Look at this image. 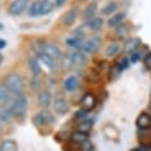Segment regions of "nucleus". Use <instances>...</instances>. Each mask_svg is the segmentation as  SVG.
Masks as SVG:
<instances>
[{"mask_svg":"<svg viewBox=\"0 0 151 151\" xmlns=\"http://www.w3.org/2000/svg\"><path fill=\"white\" fill-rule=\"evenodd\" d=\"M87 61H88L87 55H85V53L80 51L67 53L63 58V65H64V68L66 70H70L73 66H84L87 64Z\"/></svg>","mask_w":151,"mask_h":151,"instance_id":"3","label":"nucleus"},{"mask_svg":"<svg viewBox=\"0 0 151 151\" xmlns=\"http://www.w3.org/2000/svg\"><path fill=\"white\" fill-rule=\"evenodd\" d=\"M33 48L34 51L38 53H44L48 57H51L52 59H58L61 57V50L59 48L58 45L52 44V42H45V41H38L33 44Z\"/></svg>","mask_w":151,"mask_h":151,"instance_id":"2","label":"nucleus"},{"mask_svg":"<svg viewBox=\"0 0 151 151\" xmlns=\"http://www.w3.org/2000/svg\"><path fill=\"white\" fill-rule=\"evenodd\" d=\"M0 133H1V126H0Z\"/></svg>","mask_w":151,"mask_h":151,"instance_id":"45","label":"nucleus"},{"mask_svg":"<svg viewBox=\"0 0 151 151\" xmlns=\"http://www.w3.org/2000/svg\"><path fill=\"white\" fill-rule=\"evenodd\" d=\"M92 127V120L91 119H83V122L79 123L78 125V131H81V132H85L87 133Z\"/></svg>","mask_w":151,"mask_h":151,"instance_id":"28","label":"nucleus"},{"mask_svg":"<svg viewBox=\"0 0 151 151\" xmlns=\"http://www.w3.org/2000/svg\"><path fill=\"white\" fill-rule=\"evenodd\" d=\"M2 61H4V55H2L1 53H0V65L2 64Z\"/></svg>","mask_w":151,"mask_h":151,"instance_id":"42","label":"nucleus"},{"mask_svg":"<svg viewBox=\"0 0 151 151\" xmlns=\"http://www.w3.org/2000/svg\"><path fill=\"white\" fill-rule=\"evenodd\" d=\"M137 126L139 129H149L151 127V116L143 112L137 118Z\"/></svg>","mask_w":151,"mask_h":151,"instance_id":"16","label":"nucleus"},{"mask_svg":"<svg viewBox=\"0 0 151 151\" xmlns=\"http://www.w3.org/2000/svg\"><path fill=\"white\" fill-rule=\"evenodd\" d=\"M28 0H13L8 7V13L11 15H19L24 12L27 6Z\"/></svg>","mask_w":151,"mask_h":151,"instance_id":"10","label":"nucleus"},{"mask_svg":"<svg viewBox=\"0 0 151 151\" xmlns=\"http://www.w3.org/2000/svg\"><path fill=\"white\" fill-rule=\"evenodd\" d=\"M0 151H18V145L13 139H6L0 144Z\"/></svg>","mask_w":151,"mask_h":151,"instance_id":"24","label":"nucleus"},{"mask_svg":"<svg viewBox=\"0 0 151 151\" xmlns=\"http://www.w3.org/2000/svg\"><path fill=\"white\" fill-rule=\"evenodd\" d=\"M86 114H87V112H86L85 110H83V109H81V110H79V111L77 112L76 117H77V118H84Z\"/></svg>","mask_w":151,"mask_h":151,"instance_id":"38","label":"nucleus"},{"mask_svg":"<svg viewBox=\"0 0 151 151\" xmlns=\"http://www.w3.org/2000/svg\"><path fill=\"white\" fill-rule=\"evenodd\" d=\"M116 8H117V4H116L114 1H110V2H107V4L103 7L101 13L105 14V15H109V14H112V13L116 11Z\"/></svg>","mask_w":151,"mask_h":151,"instance_id":"29","label":"nucleus"},{"mask_svg":"<svg viewBox=\"0 0 151 151\" xmlns=\"http://www.w3.org/2000/svg\"><path fill=\"white\" fill-rule=\"evenodd\" d=\"M40 86H41V80H40V78H39V77H33L32 80H31V87H32V90L37 91V90L40 88Z\"/></svg>","mask_w":151,"mask_h":151,"instance_id":"32","label":"nucleus"},{"mask_svg":"<svg viewBox=\"0 0 151 151\" xmlns=\"http://www.w3.org/2000/svg\"><path fill=\"white\" fill-rule=\"evenodd\" d=\"M149 107H150V110H151V104H150V105H149Z\"/></svg>","mask_w":151,"mask_h":151,"instance_id":"44","label":"nucleus"},{"mask_svg":"<svg viewBox=\"0 0 151 151\" xmlns=\"http://www.w3.org/2000/svg\"><path fill=\"white\" fill-rule=\"evenodd\" d=\"M28 66H29L31 72L33 73V77H39V74L41 73V66L37 57H31L28 59Z\"/></svg>","mask_w":151,"mask_h":151,"instance_id":"15","label":"nucleus"},{"mask_svg":"<svg viewBox=\"0 0 151 151\" xmlns=\"http://www.w3.org/2000/svg\"><path fill=\"white\" fill-rule=\"evenodd\" d=\"M70 139L73 143H84V142L88 140V133H85L81 131H76L70 134Z\"/></svg>","mask_w":151,"mask_h":151,"instance_id":"21","label":"nucleus"},{"mask_svg":"<svg viewBox=\"0 0 151 151\" xmlns=\"http://www.w3.org/2000/svg\"><path fill=\"white\" fill-rule=\"evenodd\" d=\"M122 74V68L119 67V65L117 63L112 64L109 68V80L110 81H114L119 78V76Z\"/></svg>","mask_w":151,"mask_h":151,"instance_id":"18","label":"nucleus"},{"mask_svg":"<svg viewBox=\"0 0 151 151\" xmlns=\"http://www.w3.org/2000/svg\"><path fill=\"white\" fill-rule=\"evenodd\" d=\"M54 6L52 0H34L28 7V14L31 17L47 15L53 11Z\"/></svg>","mask_w":151,"mask_h":151,"instance_id":"1","label":"nucleus"},{"mask_svg":"<svg viewBox=\"0 0 151 151\" xmlns=\"http://www.w3.org/2000/svg\"><path fill=\"white\" fill-rule=\"evenodd\" d=\"M93 150H94V147H93V145H92V143L90 140H86V142L83 143L81 151H93Z\"/></svg>","mask_w":151,"mask_h":151,"instance_id":"33","label":"nucleus"},{"mask_svg":"<svg viewBox=\"0 0 151 151\" xmlns=\"http://www.w3.org/2000/svg\"><path fill=\"white\" fill-rule=\"evenodd\" d=\"M144 65L147 68H151V52H149L146 57H144Z\"/></svg>","mask_w":151,"mask_h":151,"instance_id":"36","label":"nucleus"},{"mask_svg":"<svg viewBox=\"0 0 151 151\" xmlns=\"http://www.w3.org/2000/svg\"><path fill=\"white\" fill-rule=\"evenodd\" d=\"M2 29H4V24L0 22V31H2Z\"/></svg>","mask_w":151,"mask_h":151,"instance_id":"43","label":"nucleus"},{"mask_svg":"<svg viewBox=\"0 0 151 151\" xmlns=\"http://www.w3.org/2000/svg\"><path fill=\"white\" fill-rule=\"evenodd\" d=\"M132 151H137V150H136V149H134V150H132Z\"/></svg>","mask_w":151,"mask_h":151,"instance_id":"46","label":"nucleus"},{"mask_svg":"<svg viewBox=\"0 0 151 151\" xmlns=\"http://www.w3.org/2000/svg\"><path fill=\"white\" fill-rule=\"evenodd\" d=\"M97 8H98V5L96 2H91V4H88L86 6V8L84 11V17H85V19H87V21L96 17Z\"/></svg>","mask_w":151,"mask_h":151,"instance_id":"20","label":"nucleus"},{"mask_svg":"<svg viewBox=\"0 0 151 151\" xmlns=\"http://www.w3.org/2000/svg\"><path fill=\"white\" fill-rule=\"evenodd\" d=\"M117 64L119 65V67H120V68H122V71H123V70H125V68H127V67H129V59L124 57V58H122Z\"/></svg>","mask_w":151,"mask_h":151,"instance_id":"35","label":"nucleus"},{"mask_svg":"<svg viewBox=\"0 0 151 151\" xmlns=\"http://www.w3.org/2000/svg\"><path fill=\"white\" fill-rule=\"evenodd\" d=\"M86 25L88 26V28H90V29H93V31H99V29H101V27H103V25H104V20H103V18L94 17L93 19L88 20Z\"/></svg>","mask_w":151,"mask_h":151,"instance_id":"22","label":"nucleus"},{"mask_svg":"<svg viewBox=\"0 0 151 151\" xmlns=\"http://www.w3.org/2000/svg\"><path fill=\"white\" fill-rule=\"evenodd\" d=\"M53 107H54V111L58 114H66L70 111V106H68L66 99L63 96L55 97L54 103H53Z\"/></svg>","mask_w":151,"mask_h":151,"instance_id":"9","label":"nucleus"},{"mask_svg":"<svg viewBox=\"0 0 151 151\" xmlns=\"http://www.w3.org/2000/svg\"><path fill=\"white\" fill-rule=\"evenodd\" d=\"M83 38L81 35H74V37H71L66 40V44L70 46V47H73V48H80L81 44H83Z\"/></svg>","mask_w":151,"mask_h":151,"instance_id":"26","label":"nucleus"},{"mask_svg":"<svg viewBox=\"0 0 151 151\" xmlns=\"http://www.w3.org/2000/svg\"><path fill=\"white\" fill-rule=\"evenodd\" d=\"M125 18V13L124 12H119V13H116L114 15H112L109 20H107V25L110 27H116V26H119L123 20Z\"/></svg>","mask_w":151,"mask_h":151,"instance_id":"19","label":"nucleus"},{"mask_svg":"<svg viewBox=\"0 0 151 151\" xmlns=\"http://www.w3.org/2000/svg\"><path fill=\"white\" fill-rule=\"evenodd\" d=\"M66 2H67V0H54V5H55V7H58V8L65 6Z\"/></svg>","mask_w":151,"mask_h":151,"instance_id":"37","label":"nucleus"},{"mask_svg":"<svg viewBox=\"0 0 151 151\" xmlns=\"http://www.w3.org/2000/svg\"><path fill=\"white\" fill-rule=\"evenodd\" d=\"M103 133H104L105 137H106L107 139H110V140H117V139L119 138V132H118V130H117L113 125H111V124H106V125L104 126Z\"/></svg>","mask_w":151,"mask_h":151,"instance_id":"14","label":"nucleus"},{"mask_svg":"<svg viewBox=\"0 0 151 151\" xmlns=\"http://www.w3.org/2000/svg\"><path fill=\"white\" fill-rule=\"evenodd\" d=\"M127 31H129V28H127V25H125V24L119 25V26L117 27V33L120 34V35H125V34L127 33Z\"/></svg>","mask_w":151,"mask_h":151,"instance_id":"34","label":"nucleus"},{"mask_svg":"<svg viewBox=\"0 0 151 151\" xmlns=\"http://www.w3.org/2000/svg\"><path fill=\"white\" fill-rule=\"evenodd\" d=\"M37 58L39 59V61H41L48 70H50V72H55L57 71V64H55V60L54 59H52L51 57H48V55H46V54H44V53H38L37 54Z\"/></svg>","mask_w":151,"mask_h":151,"instance_id":"12","label":"nucleus"},{"mask_svg":"<svg viewBox=\"0 0 151 151\" xmlns=\"http://www.w3.org/2000/svg\"><path fill=\"white\" fill-rule=\"evenodd\" d=\"M119 50H120V45H119L118 42H112V44H110V45L106 47V50H105V55H106V57H114V55L119 52Z\"/></svg>","mask_w":151,"mask_h":151,"instance_id":"27","label":"nucleus"},{"mask_svg":"<svg viewBox=\"0 0 151 151\" xmlns=\"http://www.w3.org/2000/svg\"><path fill=\"white\" fill-rule=\"evenodd\" d=\"M9 93L11 92L8 91L6 85L5 84H0V105H5L11 99Z\"/></svg>","mask_w":151,"mask_h":151,"instance_id":"25","label":"nucleus"},{"mask_svg":"<svg viewBox=\"0 0 151 151\" xmlns=\"http://www.w3.org/2000/svg\"><path fill=\"white\" fill-rule=\"evenodd\" d=\"M79 14V8L78 7H73L71 9H68L67 12H65L61 17V21L65 26H72L74 24V21L77 20Z\"/></svg>","mask_w":151,"mask_h":151,"instance_id":"11","label":"nucleus"},{"mask_svg":"<svg viewBox=\"0 0 151 151\" xmlns=\"http://www.w3.org/2000/svg\"><path fill=\"white\" fill-rule=\"evenodd\" d=\"M86 78L90 80V81H97V80H99L100 79V74H99V72H97L96 70H90L88 71V74H86Z\"/></svg>","mask_w":151,"mask_h":151,"instance_id":"31","label":"nucleus"},{"mask_svg":"<svg viewBox=\"0 0 151 151\" xmlns=\"http://www.w3.org/2000/svg\"><path fill=\"white\" fill-rule=\"evenodd\" d=\"M6 40H4V39H0V50H2V48H5L6 47Z\"/></svg>","mask_w":151,"mask_h":151,"instance_id":"40","label":"nucleus"},{"mask_svg":"<svg viewBox=\"0 0 151 151\" xmlns=\"http://www.w3.org/2000/svg\"><path fill=\"white\" fill-rule=\"evenodd\" d=\"M38 103L41 107H47L51 104V93L48 91H42L39 93Z\"/></svg>","mask_w":151,"mask_h":151,"instance_id":"23","label":"nucleus"},{"mask_svg":"<svg viewBox=\"0 0 151 151\" xmlns=\"http://www.w3.org/2000/svg\"><path fill=\"white\" fill-rule=\"evenodd\" d=\"M12 117H13V113H12V110L11 109H4V110L0 111V120L1 122L8 123Z\"/></svg>","mask_w":151,"mask_h":151,"instance_id":"30","label":"nucleus"},{"mask_svg":"<svg viewBox=\"0 0 151 151\" xmlns=\"http://www.w3.org/2000/svg\"><path fill=\"white\" fill-rule=\"evenodd\" d=\"M142 46V39L140 38H130L125 44H124V51L126 53H132L134 52L137 48H139Z\"/></svg>","mask_w":151,"mask_h":151,"instance_id":"13","label":"nucleus"},{"mask_svg":"<svg viewBox=\"0 0 151 151\" xmlns=\"http://www.w3.org/2000/svg\"><path fill=\"white\" fill-rule=\"evenodd\" d=\"M137 151H149V147L147 146H140V147H138V149H136Z\"/></svg>","mask_w":151,"mask_h":151,"instance_id":"41","label":"nucleus"},{"mask_svg":"<svg viewBox=\"0 0 151 151\" xmlns=\"http://www.w3.org/2000/svg\"><path fill=\"white\" fill-rule=\"evenodd\" d=\"M78 86H79V81H78L77 77H74V76L68 77V78L64 81V87H65V90L68 91V92L76 91V90L78 88Z\"/></svg>","mask_w":151,"mask_h":151,"instance_id":"17","label":"nucleus"},{"mask_svg":"<svg viewBox=\"0 0 151 151\" xmlns=\"http://www.w3.org/2000/svg\"><path fill=\"white\" fill-rule=\"evenodd\" d=\"M13 117H15L17 119H24L25 114H26V110H27V99L24 94L21 96H17V98L13 100V104L11 106Z\"/></svg>","mask_w":151,"mask_h":151,"instance_id":"5","label":"nucleus"},{"mask_svg":"<svg viewBox=\"0 0 151 151\" xmlns=\"http://www.w3.org/2000/svg\"><path fill=\"white\" fill-rule=\"evenodd\" d=\"M5 85L8 88V91L11 93H13L14 96H21L24 92V88H25V81H24L22 77L17 73L8 74L6 77Z\"/></svg>","mask_w":151,"mask_h":151,"instance_id":"4","label":"nucleus"},{"mask_svg":"<svg viewBox=\"0 0 151 151\" xmlns=\"http://www.w3.org/2000/svg\"><path fill=\"white\" fill-rule=\"evenodd\" d=\"M32 120L37 126H47V125H51L53 123L54 117L50 111L42 110V111L38 112L37 114H34Z\"/></svg>","mask_w":151,"mask_h":151,"instance_id":"7","label":"nucleus"},{"mask_svg":"<svg viewBox=\"0 0 151 151\" xmlns=\"http://www.w3.org/2000/svg\"><path fill=\"white\" fill-rule=\"evenodd\" d=\"M100 46H101V39L99 37H91L85 41H83L80 50L85 53H96L99 51Z\"/></svg>","mask_w":151,"mask_h":151,"instance_id":"6","label":"nucleus"},{"mask_svg":"<svg viewBox=\"0 0 151 151\" xmlns=\"http://www.w3.org/2000/svg\"><path fill=\"white\" fill-rule=\"evenodd\" d=\"M80 105H81V109L85 110L86 112L93 110L96 107V105H97V98H96V96L93 93H91V92H86L83 96V98H81Z\"/></svg>","mask_w":151,"mask_h":151,"instance_id":"8","label":"nucleus"},{"mask_svg":"<svg viewBox=\"0 0 151 151\" xmlns=\"http://www.w3.org/2000/svg\"><path fill=\"white\" fill-rule=\"evenodd\" d=\"M138 59H139L138 53H132V54H131V57H130V61H131V63H136Z\"/></svg>","mask_w":151,"mask_h":151,"instance_id":"39","label":"nucleus"}]
</instances>
